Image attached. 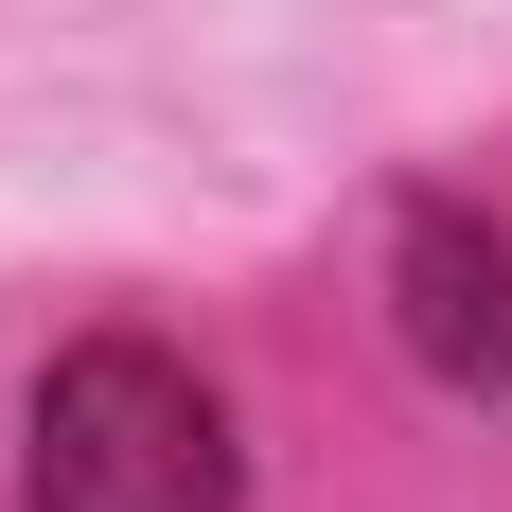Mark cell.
<instances>
[{
	"label": "cell",
	"instance_id": "6da1fadb",
	"mask_svg": "<svg viewBox=\"0 0 512 512\" xmlns=\"http://www.w3.org/2000/svg\"><path fill=\"white\" fill-rule=\"evenodd\" d=\"M36 512H230V407L159 336H89L36 371V442H18Z\"/></svg>",
	"mask_w": 512,
	"mask_h": 512
},
{
	"label": "cell",
	"instance_id": "7a4b0ae2",
	"mask_svg": "<svg viewBox=\"0 0 512 512\" xmlns=\"http://www.w3.org/2000/svg\"><path fill=\"white\" fill-rule=\"evenodd\" d=\"M389 318L442 389H512V230L495 212H407L389 248Z\"/></svg>",
	"mask_w": 512,
	"mask_h": 512
}]
</instances>
